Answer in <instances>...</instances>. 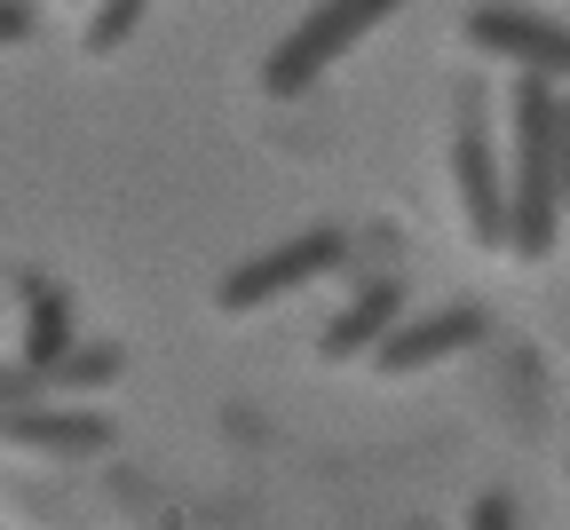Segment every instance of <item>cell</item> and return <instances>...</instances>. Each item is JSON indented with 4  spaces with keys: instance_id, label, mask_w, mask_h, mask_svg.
<instances>
[{
    "instance_id": "cell-5",
    "label": "cell",
    "mask_w": 570,
    "mask_h": 530,
    "mask_svg": "<svg viewBox=\"0 0 570 530\" xmlns=\"http://www.w3.org/2000/svg\"><path fill=\"white\" fill-rule=\"evenodd\" d=\"M460 32L483 56H508L523 80H539V88H562L570 80V24L562 17H539V9H468Z\"/></svg>"
},
{
    "instance_id": "cell-6",
    "label": "cell",
    "mask_w": 570,
    "mask_h": 530,
    "mask_svg": "<svg viewBox=\"0 0 570 530\" xmlns=\"http://www.w3.org/2000/svg\"><path fill=\"white\" fill-rule=\"evenodd\" d=\"M483 333H491V317L475 310V301H452V310L404 317V325L373 349V364H381V372H420V364H444L452 349H475Z\"/></svg>"
},
{
    "instance_id": "cell-10",
    "label": "cell",
    "mask_w": 570,
    "mask_h": 530,
    "mask_svg": "<svg viewBox=\"0 0 570 530\" xmlns=\"http://www.w3.org/2000/svg\"><path fill=\"white\" fill-rule=\"evenodd\" d=\"M127 372V349L119 341H71L48 372H40V396H96Z\"/></svg>"
},
{
    "instance_id": "cell-13",
    "label": "cell",
    "mask_w": 570,
    "mask_h": 530,
    "mask_svg": "<svg viewBox=\"0 0 570 530\" xmlns=\"http://www.w3.org/2000/svg\"><path fill=\"white\" fill-rule=\"evenodd\" d=\"M554 190H562V206H570V96L554 104Z\"/></svg>"
},
{
    "instance_id": "cell-2",
    "label": "cell",
    "mask_w": 570,
    "mask_h": 530,
    "mask_svg": "<svg viewBox=\"0 0 570 530\" xmlns=\"http://www.w3.org/2000/svg\"><path fill=\"white\" fill-rule=\"evenodd\" d=\"M452 190L483 246L508 238V183H499V143H491V88L460 80L452 88Z\"/></svg>"
},
{
    "instance_id": "cell-1",
    "label": "cell",
    "mask_w": 570,
    "mask_h": 530,
    "mask_svg": "<svg viewBox=\"0 0 570 530\" xmlns=\"http://www.w3.org/2000/svg\"><path fill=\"white\" fill-rule=\"evenodd\" d=\"M554 88L515 80V143L499 159V183H508V246L515 262H547L562 238V190H554Z\"/></svg>"
},
{
    "instance_id": "cell-12",
    "label": "cell",
    "mask_w": 570,
    "mask_h": 530,
    "mask_svg": "<svg viewBox=\"0 0 570 530\" xmlns=\"http://www.w3.org/2000/svg\"><path fill=\"white\" fill-rule=\"evenodd\" d=\"M468 530H515V499L508 491H483L475 514H468Z\"/></svg>"
},
{
    "instance_id": "cell-9",
    "label": "cell",
    "mask_w": 570,
    "mask_h": 530,
    "mask_svg": "<svg viewBox=\"0 0 570 530\" xmlns=\"http://www.w3.org/2000/svg\"><path fill=\"white\" fill-rule=\"evenodd\" d=\"M24 293V372H48L63 349H71V293L63 285H48V277H24L17 285Z\"/></svg>"
},
{
    "instance_id": "cell-3",
    "label": "cell",
    "mask_w": 570,
    "mask_h": 530,
    "mask_svg": "<svg viewBox=\"0 0 570 530\" xmlns=\"http://www.w3.org/2000/svg\"><path fill=\"white\" fill-rule=\"evenodd\" d=\"M373 24H389V0H341V9H309L262 63V96H309L325 80V63L348 56Z\"/></svg>"
},
{
    "instance_id": "cell-8",
    "label": "cell",
    "mask_w": 570,
    "mask_h": 530,
    "mask_svg": "<svg viewBox=\"0 0 570 530\" xmlns=\"http://www.w3.org/2000/svg\"><path fill=\"white\" fill-rule=\"evenodd\" d=\"M0 443L48 451V460H96V451H111V420H96V412H9Z\"/></svg>"
},
{
    "instance_id": "cell-4",
    "label": "cell",
    "mask_w": 570,
    "mask_h": 530,
    "mask_svg": "<svg viewBox=\"0 0 570 530\" xmlns=\"http://www.w3.org/2000/svg\"><path fill=\"white\" fill-rule=\"evenodd\" d=\"M341 262H348V238H341V230H302V238H285V246L238 262L223 285H214V301H223L230 317H246V310H262V301L294 293V285H317V277L341 269Z\"/></svg>"
},
{
    "instance_id": "cell-14",
    "label": "cell",
    "mask_w": 570,
    "mask_h": 530,
    "mask_svg": "<svg viewBox=\"0 0 570 530\" xmlns=\"http://www.w3.org/2000/svg\"><path fill=\"white\" fill-rule=\"evenodd\" d=\"M32 24H40L32 9H0V48H17V40H32Z\"/></svg>"
},
{
    "instance_id": "cell-11",
    "label": "cell",
    "mask_w": 570,
    "mask_h": 530,
    "mask_svg": "<svg viewBox=\"0 0 570 530\" xmlns=\"http://www.w3.org/2000/svg\"><path fill=\"white\" fill-rule=\"evenodd\" d=\"M142 17H151L142 0H104V9L88 17V48H96V56H111V48H119V40L142 24Z\"/></svg>"
},
{
    "instance_id": "cell-7",
    "label": "cell",
    "mask_w": 570,
    "mask_h": 530,
    "mask_svg": "<svg viewBox=\"0 0 570 530\" xmlns=\"http://www.w3.org/2000/svg\"><path fill=\"white\" fill-rule=\"evenodd\" d=\"M396 325H404V285H396V277H365V285L348 293V310L325 325L317 349H325V364H341V356H373Z\"/></svg>"
}]
</instances>
